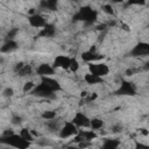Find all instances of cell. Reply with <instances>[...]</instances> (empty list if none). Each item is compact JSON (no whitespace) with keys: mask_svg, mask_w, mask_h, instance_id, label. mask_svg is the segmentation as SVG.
<instances>
[{"mask_svg":"<svg viewBox=\"0 0 149 149\" xmlns=\"http://www.w3.org/2000/svg\"><path fill=\"white\" fill-rule=\"evenodd\" d=\"M98 19V12L91 8L90 6H84L81 7L74 15H73V21H83L85 24L90 26L93 24Z\"/></svg>","mask_w":149,"mask_h":149,"instance_id":"cell-1","label":"cell"},{"mask_svg":"<svg viewBox=\"0 0 149 149\" xmlns=\"http://www.w3.org/2000/svg\"><path fill=\"white\" fill-rule=\"evenodd\" d=\"M1 142L5 143V144H8V146H12V147H15V148H19V149H26L30 146V142L22 139L20 136V134H12V135H8V136H2L1 137Z\"/></svg>","mask_w":149,"mask_h":149,"instance_id":"cell-2","label":"cell"},{"mask_svg":"<svg viewBox=\"0 0 149 149\" xmlns=\"http://www.w3.org/2000/svg\"><path fill=\"white\" fill-rule=\"evenodd\" d=\"M31 93L36 97L44 98V99H54L55 98V92L51 91L48 86H45L43 83H40L38 85H35Z\"/></svg>","mask_w":149,"mask_h":149,"instance_id":"cell-3","label":"cell"},{"mask_svg":"<svg viewBox=\"0 0 149 149\" xmlns=\"http://www.w3.org/2000/svg\"><path fill=\"white\" fill-rule=\"evenodd\" d=\"M78 133V127L72 122V121H69V122H65L58 130V135L61 139H68V137H71L73 135H76Z\"/></svg>","mask_w":149,"mask_h":149,"instance_id":"cell-4","label":"cell"},{"mask_svg":"<svg viewBox=\"0 0 149 149\" xmlns=\"http://www.w3.org/2000/svg\"><path fill=\"white\" fill-rule=\"evenodd\" d=\"M88 72L99 76V77H105L109 73V68L105 63H88Z\"/></svg>","mask_w":149,"mask_h":149,"instance_id":"cell-5","label":"cell"},{"mask_svg":"<svg viewBox=\"0 0 149 149\" xmlns=\"http://www.w3.org/2000/svg\"><path fill=\"white\" fill-rule=\"evenodd\" d=\"M118 95H129L133 97L136 94V87L132 81L128 80H122L121 85L119 86V88L115 92Z\"/></svg>","mask_w":149,"mask_h":149,"instance_id":"cell-6","label":"cell"},{"mask_svg":"<svg viewBox=\"0 0 149 149\" xmlns=\"http://www.w3.org/2000/svg\"><path fill=\"white\" fill-rule=\"evenodd\" d=\"M28 23L34 27V28H42L47 24V20L44 19V16H42L41 14H37V13H34V14H30L29 17H28Z\"/></svg>","mask_w":149,"mask_h":149,"instance_id":"cell-7","label":"cell"},{"mask_svg":"<svg viewBox=\"0 0 149 149\" xmlns=\"http://www.w3.org/2000/svg\"><path fill=\"white\" fill-rule=\"evenodd\" d=\"M72 122L77 126V127H84V128H88L90 127V118L81 113V112H77L72 119Z\"/></svg>","mask_w":149,"mask_h":149,"instance_id":"cell-8","label":"cell"},{"mask_svg":"<svg viewBox=\"0 0 149 149\" xmlns=\"http://www.w3.org/2000/svg\"><path fill=\"white\" fill-rule=\"evenodd\" d=\"M70 61L71 58L65 56V55H59L56 56V58L54 59L52 66L55 69H63V70H69V65H70Z\"/></svg>","mask_w":149,"mask_h":149,"instance_id":"cell-9","label":"cell"},{"mask_svg":"<svg viewBox=\"0 0 149 149\" xmlns=\"http://www.w3.org/2000/svg\"><path fill=\"white\" fill-rule=\"evenodd\" d=\"M41 83H43L45 86H48L54 92H58V91L62 90V86H61L59 81L56 80L55 78H51L50 76H42L41 77Z\"/></svg>","mask_w":149,"mask_h":149,"instance_id":"cell-10","label":"cell"},{"mask_svg":"<svg viewBox=\"0 0 149 149\" xmlns=\"http://www.w3.org/2000/svg\"><path fill=\"white\" fill-rule=\"evenodd\" d=\"M133 56H147L149 54V44L147 42H140L137 43L130 51Z\"/></svg>","mask_w":149,"mask_h":149,"instance_id":"cell-11","label":"cell"},{"mask_svg":"<svg viewBox=\"0 0 149 149\" xmlns=\"http://www.w3.org/2000/svg\"><path fill=\"white\" fill-rule=\"evenodd\" d=\"M36 72L42 77V76H51L55 73V68L48 63H42L37 66Z\"/></svg>","mask_w":149,"mask_h":149,"instance_id":"cell-12","label":"cell"},{"mask_svg":"<svg viewBox=\"0 0 149 149\" xmlns=\"http://www.w3.org/2000/svg\"><path fill=\"white\" fill-rule=\"evenodd\" d=\"M17 49V43L15 40H6V42L1 45L0 48V52L2 54H9L14 50Z\"/></svg>","mask_w":149,"mask_h":149,"instance_id":"cell-13","label":"cell"},{"mask_svg":"<svg viewBox=\"0 0 149 149\" xmlns=\"http://www.w3.org/2000/svg\"><path fill=\"white\" fill-rule=\"evenodd\" d=\"M55 34H56V28L51 23H47L44 27L41 28V30L38 33V35L41 37H52Z\"/></svg>","mask_w":149,"mask_h":149,"instance_id":"cell-14","label":"cell"},{"mask_svg":"<svg viewBox=\"0 0 149 149\" xmlns=\"http://www.w3.org/2000/svg\"><path fill=\"white\" fill-rule=\"evenodd\" d=\"M101 58V56L99 54H97L95 51H92V50H87V51H84L81 54V59L84 62H87V63H93L95 61H99Z\"/></svg>","mask_w":149,"mask_h":149,"instance_id":"cell-15","label":"cell"},{"mask_svg":"<svg viewBox=\"0 0 149 149\" xmlns=\"http://www.w3.org/2000/svg\"><path fill=\"white\" fill-rule=\"evenodd\" d=\"M58 6V0H41L40 7L44 10H56Z\"/></svg>","mask_w":149,"mask_h":149,"instance_id":"cell-16","label":"cell"},{"mask_svg":"<svg viewBox=\"0 0 149 149\" xmlns=\"http://www.w3.org/2000/svg\"><path fill=\"white\" fill-rule=\"evenodd\" d=\"M84 80H85L88 85H95V84H101V83H104V79H102L101 77L95 76V74H93V73H91V72H88V73H86V74L84 76Z\"/></svg>","mask_w":149,"mask_h":149,"instance_id":"cell-17","label":"cell"},{"mask_svg":"<svg viewBox=\"0 0 149 149\" xmlns=\"http://www.w3.org/2000/svg\"><path fill=\"white\" fill-rule=\"evenodd\" d=\"M78 134L80 135V137L83 139V140H85V141H93V140H95L97 139V133H95V130H93V129H91V130H78Z\"/></svg>","mask_w":149,"mask_h":149,"instance_id":"cell-18","label":"cell"},{"mask_svg":"<svg viewBox=\"0 0 149 149\" xmlns=\"http://www.w3.org/2000/svg\"><path fill=\"white\" fill-rule=\"evenodd\" d=\"M104 127V121L99 118H93V119H90V127L91 129L93 130H99Z\"/></svg>","mask_w":149,"mask_h":149,"instance_id":"cell-19","label":"cell"},{"mask_svg":"<svg viewBox=\"0 0 149 149\" xmlns=\"http://www.w3.org/2000/svg\"><path fill=\"white\" fill-rule=\"evenodd\" d=\"M119 146H120V141L118 139H106L102 143V148H107V149L118 148Z\"/></svg>","mask_w":149,"mask_h":149,"instance_id":"cell-20","label":"cell"},{"mask_svg":"<svg viewBox=\"0 0 149 149\" xmlns=\"http://www.w3.org/2000/svg\"><path fill=\"white\" fill-rule=\"evenodd\" d=\"M17 72V74L19 76H29V74H31V72H33V69H31V66L30 65H28V64H24L23 63V65L16 71Z\"/></svg>","mask_w":149,"mask_h":149,"instance_id":"cell-21","label":"cell"},{"mask_svg":"<svg viewBox=\"0 0 149 149\" xmlns=\"http://www.w3.org/2000/svg\"><path fill=\"white\" fill-rule=\"evenodd\" d=\"M20 136H21L22 139H24V140L29 141V142L34 141V135H33L31 130H29L28 128H22V129H21V132H20Z\"/></svg>","mask_w":149,"mask_h":149,"instance_id":"cell-22","label":"cell"},{"mask_svg":"<svg viewBox=\"0 0 149 149\" xmlns=\"http://www.w3.org/2000/svg\"><path fill=\"white\" fill-rule=\"evenodd\" d=\"M47 127L50 129V132H58L59 128H61L58 121H56L55 119H52V120H48V121H47Z\"/></svg>","mask_w":149,"mask_h":149,"instance_id":"cell-23","label":"cell"},{"mask_svg":"<svg viewBox=\"0 0 149 149\" xmlns=\"http://www.w3.org/2000/svg\"><path fill=\"white\" fill-rule=\"evenodd\" d=\"M42 119L48 121V120H52V119H56V112L55 111H44L42 113Z\"/></svg>","mask_w":149,"mask_h":149,"instance_id":"cell-24","label":"cell"},{"mask_svg":"<svg viewBox=\"0 0 149 149\" xmlns=\"http://www.w3.org/2000/svg\"><path fill=\"white\" fill-rule=\"evenodd\" d=\"M79 62L76 59V58H71V61H70V65H69V70L71 71V72H77L78 70H79Z\"/></svg>","mask_w":149,"mask_h":149,"instance_id":"cell-25","label":"cell"},{"mask_svg":"<svg viewBox=\"0 0 149 149\" xmlns=\"http://www.w3.org/2000/svg\"><path fill=\"white\" fill-rule=\"evenodd\" d=\"M34 87H35V84H34L33 81H27V83H24V84H23L22 91H23L24 93H27V92H31Z\"/></svg>","mask_w":149,"mask_h":149,"instance_id":"cell-26","label":"cell"},{"mask_svg":"<svg viewBox=\"0 0 149 149\" xmlns=\"http://www.w3.org/2000/svg\"><path fill=\"white\" fill-rule=\"evenodd\" d=\"M2 95L6 98H12L14 95V90L12 87H6L2 90Z\"/></svg>","mask_w":149,"mask_h":149,"instance_id":"cell-27","label":"cell"},{"mask_svg":"<svg viewBox=\"0 0 149 149\" xmlns=\"http://www.w3.org/2000/svg\"><path fill=\"white\" fill-rule=\"evenodd\" d=\"M17 33H19V29H17V28H12V29H9V31L7 33V40H14Z\"/></svg>","mask_w":149,"mask_h":149,"instance_id":"cell-28","label":"cell"},{"mask_svg":"<svg viewBox=\"0 0 149 149\" xmlns=\"http://www.w3.org/2000/svg\"><path fill=\"white\" fill-rule=\"evenodd\" d=\"M102 12H105L108 15H114V9H113L112 5H104L102 6Z\"/></svg>","mask_w":149,"mask_h":149,"instance_id":"cell-29","label":"cell"},{"mask_svg":"<svg viewBox=\"0 0 149 149\" xmlns=\"http://www.w3.org/2000/svg\"><path fill=\"white\" fill-rule=\"evenodd\" d=\"M146 2H147V0H127V3L132 5V6H142Z\"/></svg>","mask_w":149,"mask_h":149,"instance_id":"cell-30","label":"cell"},{"mask_svg":"<svg viewBox=\"0 0 149 149\" xmlns=\"http://www.w3.org/2000/svg\"><path fill=\"white\" fill-rule=\"evenodd\" d=\"M122 125H120V123H116V125H113L112 126V133H114V134H118V133H121L122 132Z\"/></svg>","mask_w":149,"mask_h":149,"instance_id":"cell-31","label":"cell"},{"mask_svg":"<svg viewBox=\"0 0 149 149\" xmlns=\"http://www.w3.org/2000/svg\"><path fill=\"white\" fill-rule=\"evenodd\" d=\"M21 121H22V118L19 116V115H14L12 118V123H14V125H20Z\"/></svg>","mask_w":149,"mask_h":149,"instance_id":"cell-32","label":"cell"},{"mask_svg":"<svg viewBox=\"0 0 149 149\" xmlns=\"http://www.w3.org/2000/svg\"><path fill=\"white\" fill-rule=\"evenodd\" d=\"M12 134H14V130L13 129H6L3 133H2V136H8V135H12Z\"/></svg>","mask_w":149,"mask_h":149,"instance_id":"cell-33","label":"cell"},{"mask_svg":"<svg viewBox=\"0 0 149 149\" xmlns=\"http://www.w3.org/2000/svg\"><path fill=\"white\" fill-rule=\"evenodd\" d=\"M135 72H136L135 69H127V70H126V74H127V76H133Z\"/></svg>","mask_w":149,"mask_h":149,"instance_id":"cell-34","label":"cell"},{"mask_svg":"<svg viewBox=\"0 0 149 149\" xmlns=\"http://www.w3.org/2000/svg\"><path fill=\"white\" fill-rule=\"evenodd\" d=\"M97 97H98V95H97V93H92V94L88 97L87 101H88V102H90V101H93V100H95V99H97Z\"/></svg>","mask_w":149,"mask_h":149,"instance_id":"cell-35","label":"cell"},{"mask_svg":"<svg viewBox=\"0 0 149 149\" xmlns=\"http://www.w3.org/2000/svg\"><path fill=\"white\" fill-rule=\"evenodd\" d=\"M107 28V24H99V26H97V29L98 30H104V29H106Z\"/></svg>","mask_w":149,"mask_h":149,"instance_id":"cell-36","label":"cell"},{"mask_svg":"<svg viewBox=\"0 0 149 149\" xmlns=\"http://www.w3.org/2000/svg\"><path fill=\"white\" fill-rule=\"evenodd\" d=\"M140 130H141V133H142L144 136H148V134H149V133H148V130H147L146 128H143V129H140Z\"/></svg>","mask_w":149,"mask_h":149,"instance_id":"cell-37","label":"cell"},{"mask_svg":"<svg viewBox=\"0 0 149 149\" xmlns=\"http://www.w3.org/2000/svg\"><path fill=\"white\" fill-rule=\"evenodd\" d=\"M125 0H112V2H114V3H119V2H123Z\"/></svg>","mask_w":149,"mask_h":149,"instance_id":"cell-38","label":"cell"},{"mask_svg":"<svg viewBox=\"0 0 149 149\" xmlns=\"http://www.w3.org/2000/svg\"><path fill=\"white\" fill-rule=\"evenodd\" d=\"M0 143H2V142H1V139H0Z\"/></svg>","mask_w":149,"mask_h":149,"instance_id":"cell-39","label":"cell"},{"mask_svg":"<svg viewBox=\"0 0 149 149\" xmlns=\"http://www.w3.org/2000/svg\"><path fill=\"white\" fill-rule=\"evenodd\" d=\"M74 1H78V0H74Z\"/></svg>","mask_w":149,"mask_h":149,"instance_id":"cell-40","label":"cell"},{"mask_svg":"<svg viewBox=\"0 0 149 149\" xmlns=\"http://www.w3.org/2000/svg\"><path fill=\"white\" fill-rule=\"evenodd\" d=\"M0 87H1V86H0Z\"/></svg>","mask_w":149,"mask_h":149,"instance_id":"cell-41","label":"cell"}]
</instances>
